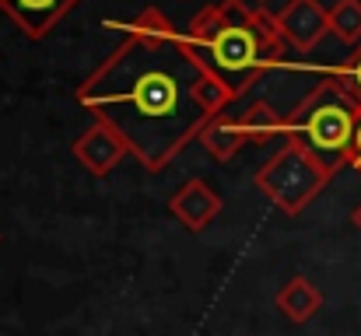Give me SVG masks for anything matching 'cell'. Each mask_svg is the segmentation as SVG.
Returning a JSON list of instances; mask_svg holds the SVG:
<instances>
[{"label": "cell", "mask_w": 361, "mask_h": 336, "mask_svg": "<svg viewBox=\"0 0 361 336\" xmlns=\"http://www.w3.org/2000/svg\"><path fill=\"white\" fill-rule=\"evenodd\" d=\"M106 28H123L126 39L88 74L78 102L95 123L113 126L147 172H161L211 119L197 106L204 67L158 7Z\"/></svg>", "instance_id": "1"}, {"label": "cell", "mask_w": 361, "mask_h": 336, "mask_svg": "<svg viewBox=\"0 0 361 336\" xmlns=\"http://www.w3.org/2000/svg\"><path fill=\"white\" fill-rule=\"evenodd\" d=\"M183 39L197 63L225 81L235 99L288 63V42L277 28V14L249 7L245 0L207 4L193 14Z\"/></svg>", "instance_id": "2"}, {"label": "cell", "mask_w": 361, "mask_h": 336, "mask_svg": "<svg viewBox=\"0 0 361 336\" xmlns=\"http://www.w3.org/2000/svg\"><path fill=\"white\" fill-rule=\"evenodd\" d=\"M361 102L330 74L316 81V88L284 116V137L309 151L330 179L337 168L351 165V144H355V126H358Z\"/></svg>", "instance_id": "3"}, {"label": "cell", "mask_w": 361, "mask_h": 336, "mask_svg": "<svg viewBox=\"0 0 361 336\" xmlns=\"http://www.w3.org/2000/svg\"><path fill=\"white\" fill-rule=\"evenodd\" d=\"M252 182H256V189L277 211H284L288 218H295V214H302L323 193V186L330 182V172L309 151H302L298 144L288 140L274 158H267L256 168Z\"/></svg>", "instance_id": "4"}, {"label": "cell", "mask_w": 361, "mask_h": 336, "mask_svg": "<svg viewBox=\"0 0 361 336\" xmlns=\"http://www.w3.org/2000/svg\"><path fill=\"white\" fill-rule=\"evenodd\" d=\"M277 28L291 49L312 53L330 35V7H323L319 0H288L277 11Z\"/></svg>", "instance_id": "5"}, {"label": "cell", "mask_w": 361, "mask_h": 336, "mask_svg": "<svg viewBox=\"0 0 361 336\" xmlns=\"http://www.w3.org/2000/svg\"><path fill=\"white\" fill-rule=\"evenodd\" d=\"M126 154H130L126 140H123L113 126H106V123H92V126L74 140V158H78V165H81L88 175H95V179H106Z\"/></svg>", "instance_id": "6"}, {"label": "cell", "mask_w": 361, "mask_h": 336, "mask_svg": "<svg viewBox=\"0 0 361 336\" xmlns=\"http://www.w3.org/2000/svg\"><path fill=\"white\" fill-rule=\"evenodd\" d=\"M169 214L183 224L186 231H204L207 224L221 214V197L204 179H186L169 197Z\"/></svg>", "instance_id": "7"}, {"label": "cell", "mask_w": 361, "mask_h": 336, "mask_svg": "<svg viewBox=\"0 0 361 336\" xmlns=\"http://www.w3.org/2000/svg\"><path fill=\"white\" fill-rule=\"evenodd\" d=\"M81 0H0V11L21 28L25 39H46Z\"/></svg>", "instance_id": "8"}, {"label": "cell", "mask_w": 361, "mask_h": 336, "mask_svg": "<svg viewBox=\"0 0 361 336\" xmlns=\"http://www.w3.org/2000/svg\"><path fill=\"white\" fill-rule=\"evenodd\" d=\"M218 161H228V158H235L242 147L249 144L245 140V130H242V119H239V112H232V109H225V112H218V116H211L207 119V126L200 130V137H197Z\"/></svg>", "instance_id": "9"}, {"label": "cell", "mask_w": 361, "mask_h": 336, "mask_svg": "<svg viewBox=\"0 0 361 336\" xmlns=\"http://www.w3.org/2000/svg\"><path fill=\"white\" fill-rule=\"evenodd\" d=\"M323 309V291L309 280V277H291L281 291H277V312L288 319V323H295V326H302V323H309L316 312Z\"/></svg>", "instance_id": "10"}, {"label": "cell", "mask_w": 361, "mask_h": 336, "mask_svg": "<svg viewBox=\"0 0 361 336\" xmlns=\"http://www.w3.org/2000/svg\"><path fill=\"white\" fill-rule=\"evenodd\" d=\"M242 119V130H245V140L249 144H270L277 137H284V116L274 109L270 102H252L239 112Z\"/></svg>", "instance_id": "11"}, {"label": "cell", "mask_w": 361, "mask_h": 336, "mask_svg": "<svg viewBox=\"0 0 361 336\" xmlns=\"http://www.w3.org/2000/svg\"><path fill=\"white\" fill-rule=\"evenodd\" d=\"M330 35L344 46H361V0H337L330 7Z\"/></svg>", "instance_id": "12"}, {"label": "cell", "mask_w": 361, "mask_h": 336, "mask_svg": "<svg viewBox=\"0 0 361 336\" xmlns=\"http://www.w3.org/2000/svg\"><path fill=\"white\" fill-rule=\"evenodd\" d=\"M323 74H330L334 81H341L355 99L361 102V46H355L351 49V56H344L341 63H334V67H326Z\"/></svg>", "instance_id": "13"}, {"label": "cell", "mask_w": 361, "mask_h": 336, "mask_svg": "<svg viewBox=\"0 0 361 336\" xmlns=\"http://www.w3.org/2000/svg\"><path fill=\"white\" fill-rule=\"evenodd\" d=\"M351 168H358L361 175V112H358V126H355V144H351Z\"/></svg>", "instance_id": "14"}, {"label": "cell", "mask_w": 361, "mask_h": 336, "mask_svg": "<svg viewBox=\"0 0 361 336\" xmlns=\"http://www.w3.org/2000/svg\"><path fill=\"white\" fill-rule=\"evenodd\" d=\"M351 224H355V228H358V231H361V204H358V207H355V214H351Z\"/></svg>", "instance_id": "15"}, {"label": "cell", "mask_w": 361, "mask_h": 336, "mask_svg": "<svg viewBox=\"0 0 361 336\" xmlns=\"http://www.w3.org/2000/svg\"><path fill=\"white\" fill-rule=\"evenodd\" d=\"M263 4H267V0H259V7H263Z\"/></svg>", "instance_id": "16"}]
</instances>
